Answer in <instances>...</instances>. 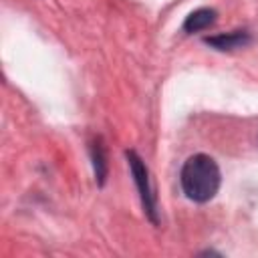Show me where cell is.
Segmentation results:
<instances>
[{"label":"cell","instance_id":"obj_1","mask_svg":"<svg viewBox=\"0 0 258 258\" xmlns=\"http://www.w3.org/2000/svg\"><path fill=\"white\" fill-rule=\"evenodd\" d=\"M179 181H181V189L187 200L204 204V202H210L218 194L222 173H220L218 163L210 155L196 153L185 159L181 173H179Z\"/></svg>","mask_w":258,"mask_h":258},{"label":"cell","instance_id":"obj_2","mask_svg":"<svg viewBox=\"0 0 258 258\" xmlns=\"http://www.w3.org/2000/svg\"><path fill=\"white\" fill-rule=\"evenodd\" d=\"M127 159H129V167H131V173H133V179L139 187V194H141V202H143V208L145 212L149 214V218L153 222H157L155 218V198H153V189H151V183H149V173H147V167L145 163L141 161V157L133 151L127 153Z\"/></svg>","mask_w":258,"mask_h":258},{"label":"cell","instance_id":"obj_3","mask_svg":"<svg viewBox=\"0 0 258 258\" xmlns=\"http://www.w3.org/2000/svg\"><path fill=\"white\" fill-rule=\"evenodd\" d=\"M214 22H216V10H212V8H200V10H194L185 18L183 30L185 32H200V30L210 28Z\"/></svg>","mask_w":258,"mask_h":258},{"label":"cell","instance_id":"obj_4","mask_svg":"<svg viewBox=\"0 0 258 258\" xmlns=\"http://www.w3.org/2000/svg\"><path fill=\"white\" fill-rule=\"evenodd\" d=\"M208 44L220 48V50H232V48H238V46H244L250 42V36L246 30H234L230 34H220V36H212V38H206Z\"/></svg>","mask_w":258,"mask_h":258}]
</instances>
